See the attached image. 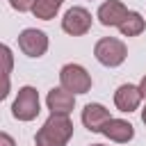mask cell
Segmentation results:
<instances>
[{
	"mask_svg": "<svg viewBox=\"0 0 146 146\" xmlns=\"http://www.w3.org/2000/svg\"><path fill=\"white\" fill-rule=\"evenodd\" d=\"M73 137V121L66 114H50L34 135L36 146H66Z\"/></svg>",
	"mask_w": 146,
	"mask_h": 146,
	"instance_id": "cell-1",
	"label": "cell"
},
{
	"mask_svg": "<svg viewBox=\"0 0 146 146\" xmlns=\"http://www.w3.org/2000/svg\"><path fill=\"white\" fill-rule=\"evenodd\" d=\"M94 57H96L103 66L116 68V66H121V64L125 62L128 48H125V43H123L121 39H116V36H103V39L96 41V46H94Z\"/></svg>",
	"mask_w": 146,
	"mask_h": 146,
	"instance_id": "cell-2",
	"label": "cell"
},
{
	"mask_svg": "<svg viewBox=\"0 0 146 146\" xmlns=\"http://www.w3.org/2000/svg\"><path fill=\"white\" fill-rule=\"evenodd\" d=\"M39 112H41L39 91H36L34 87H30V84L21 87V89H18V96H16L14 105H11V114H14V119L27 123V121H34V119L39 116Z\"/></svg>",
	"mask_w": 146,
	"mask_h": 146,
	"instance_id": "cell-3",
	"label": "cell"
},
{
	"mask_svg": "<svg viewBox=\"0 0 146 146\" xmlns=\"http://www.w3.org/2000/svg\"><path fill=\"white\" fill-rule=\"evenodd\" d=\"M59 87L75 94H87L91 89V75L80 64H64L59 68Z\"/></svg>",
	"mask_w": 146,
	"mask_h": 146,
	"instance_id": "cell-4",
	"label": "cell"
},
{
	"mask_svg": "<svg viewBox=\"0 0 146 146\" xmlns=\"http://www.w3.org/2000/svg\"><path fill=\"white\" fill-rule=\"evenodd\" d=\"M18 48L27 55V57H43L48 50V36L43 30L36 27H25L18 34Z\"/></svg>",
	"mask_w": 146,
	"mask_h": 146,
	"instance_id": "cell-5",
	"label": "cell"
},
{
	"mask_svg": "<svg viewBox=\"0 0 146 146\" xmlns=\"http://www.w3.org/2000/svg\"><path fill=\"white\" fill-rule=\"evenodd\" d=\"M91 14L84 7H71L62 18V30L71 36H82L91 30Z\"/></svg>",
	"mask_w": 146,
	"mask_h": 146,
	"instance_id": "cell-6",
	"label": "cell"
},
{
	"mask_svg": "<svg viewBox=\"0 0 146 146\" xmlns=\"http://www.w3.org/2000/svg\"><path fill=\"white\" fill-rule=\"evenodd\" d=\"M125 16H128V7L121 0H105L96 11V18L105 27H119Z\"/></svg>",
	"mask_w": 146,
	"mask_h": 146,
	"instance_id": "cell-7",
	"label": "cell"
},
{
	"mask_svg": "<svg viewBox=\"0 0 146 146\" xmlns=\"http://www.w3.org/2000/svg\"><path fill=\"white\" fill-rule=\"evenodd\" d=\"M46 105L50 110V114H71L75 107V96L62 87H52L46 96Z\"/></svg>",
	"mask_w": 146,
	"mask_h": 146,
	"instance_id": "cell-8",
	"label": "cell"
},
{
	"mask_svg": "<svg viewBox=\"0 0 146 146\" xmlns=\"http://www.w3.org/2000/svg\"><path fill=\"white\" fill-rule=\"evenodd\" d=\"M80 119H82V123H84V128H87L89 132H100L103 125H105L112 116H110V110H107L105 105H100V103H87Z\"/></svg>",
	"mask_w": 146,
	"mask_h": 146,
	"instance_id": "cell-9",
	"label": "cell"
},
{
	"mask_svg": "<svg viewBox=\"0 0 146 146\" xmlns=\"http://www.w3.org/2000/svg\"><path fill=\"white\" fill-rule=\"evenodd\" d=\"M141 103V94H139V87L137 84H121L116 91H114V105L119 112H135Z\"/></svg>",
	"mask_w": 146,
	"mask_h": 146,
	"instance_id": "cell-10",
	"label": "cell"
},
{
	"mask_svg": "<svg viewBox=\"0 0 146 146\" xmlns=\"http://www.w3.org/2000/svg\"><path fill=\"white\" fill-rule=\"evenodd\" d=\"M110 141H116V144H128L132 137H135V128L132 123H128L125 119H110L103 130H100Z\"/></svg>",
	"mask_w": 146,
	"mask_h": 146,
	"instance_id": "cell-11",
	"label": "cell"
},
{
	"mask_svg": "<svg viewBox=\"0 0 146 146\" xmlns=\"http://www.w3.org/2000/svg\"><path fill=\"white\" fill-rule=\"evenodd\" d=\"M144 30H146V21L141 18L139 11H128V16H125V18L121 21V25H119V32H121L123 36H139Z\"/></svg>",
	"mask_w": 146,
	"mask_h": 146,
	"instance_id": "cell-12",
	"label": "cell"
},
{
	"mask_svg": "<svg viewBox=\"0 0 146 146\" xmlns=\"http://www.w3.org/2000/svg\"><path fill=\"white\" fill-rule=\"evenodd\" d=\"M14 71V52L9 46L0 43V75H9Z\"/></svg>",
	"mask_w": 146,
	"mask_h": 146,
	"instance_id": "cell-13",
	"label": "cell"
},
{
	"mask_svg": "<svg viewBox=\"0 0 146 146\" xmlns=\"http://www.w3.org/2000/svg\"><path fill=\"white\" fill-rule=\"evenodd\" d=\"M9 5H11V9H16V11H32L34 0H9Z\"/></svg>",
	"mask_w": 146,
	"mask_h": 146,
	"instance_id": "cell-14",
	"label": "cell"
},
{
	"mask_svg": "<svg viewBox=\"0 0 146 146\" xmlns=\"http://www.w3.org/2000/svg\"><path fill=\"white\" fill-rule=\"evenodd\" d=\"M9 91H11V80H9V75H0V100H5V98L9 96Z\"/></svg>",
	"mask_w": 146,
	"mask_h": 146,
	"instance_id": "cell-15",
	"label": "cell"
},
{
	"mask_svg": "<svg viewBox=\"0 0 146 146\" xmlns=\"http://www.w3.org/2000/svg\"><path fill=\"white\" fill-rule=\"evenodd\" d=\"M0 146H16V141H14V137H11V135L0 132Z\"/></svg>",
	"mask_w": 146,
	"mask_h": 146,
	"instance_id": "cell-16",
	"label": "cell"
},
{
	"mask_svg": "<svg viewBox=\"0 0 146 146\" xmlns=\"http://www.w3.org/2000/svg\"><path fill=\"white\" fill-rule=\"evenodd\" d=\"M137 87H139V94H141V98H146V75L139 80V84H137Z\"/></svg>",
	"mask_w": 146,
	"mask_h": 146,
	"instance_id": "cell-17",
	"label": "cell"
},
{
	"mask_svg": "<svg viewBox=\"0 0 146 146\" xmlns=\"http://www.w3.org/2000/svg\"><path fill=\"white\" fill-rule=\"evenodd\" d=\"M48 2H52V5H57V7H62V2H64V0H48Z\"/></svg>",
	"mask_w": 146,
	"mask_h": 146,
	"instance_id": "cell-18",
	"label": "cell"
},
{
	"mask_svg": "<svg viewBox=\"0 0 146 146\" xmlns=\"http://www.w3.org/2000/svg\"><path fill=\"white\" fill-rule=\"evenodd\" d=\"M141 121H144V125H146V107L141 110Z\"/></svg>",
	"mask_w": 146,
	"mask_h": 146,
	"instance_id": "cell-19",
	"label": "cell"
},
{
	"mask_svg": "<svg viewBox=\"0 0 146 146\" xmlns=\"http://www.w3.org/2000/svg\"><path fill=\"white\" fill-rule=\"evenodd\" d=\"M89 146H105V144H89Z\"/></svg>",
	"mask_w": 146,
	"mask_h": 146,
	"instance_id": "cell-20",
	"label": "cell"
}]
</instances>
